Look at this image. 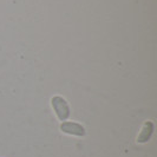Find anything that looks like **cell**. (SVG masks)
<instances>
[{"instance_id":"cell-1","label":"cell","mask_w":157,"mask_h":157,"mask_svg":"<svg viewBox=\"0 0 157 157\" xmlns=\"http://www.w3.org/2000/svg\"><path fill=\"white\" fill-rule=\"evenodd\" d=\"M51 105L59 121H67V118L70 117V106L65 98L62 96H55L51 98Z\"/></svg>"},{"instance_id":"cell-2","label":"cell","mask_w":157,"mask_h":157,"mask_svg":"<svg viewBox=\"0 0 157 157\" xmlns=\"http://www.w3.org/2000/svg\"><path fill=\"white\" fill-rule=\"evenodd\" d=\"M60 130L63 132H65V134L78 136V137H83V136H85V134H86L85 128L82 125V124L75 123V122H63L60 124Z\"/></svg>"},{"instance_id":"cell-3","label":"cell","mask_w":157,"mask_h":157,"mask_svg":"<svg viewBox=\"0 0 157 157\" xmlns=\"http://www.w3.org/2000/svg\"><path fill=\"white\" fill-rule=\"evenodd\" d=\"M152 132H154V123L150 122V121L145 122L144 125H143L141 134H140L138 138H137V142L138 143H147L151 138Z\"/></svg>"}]
</instances>
